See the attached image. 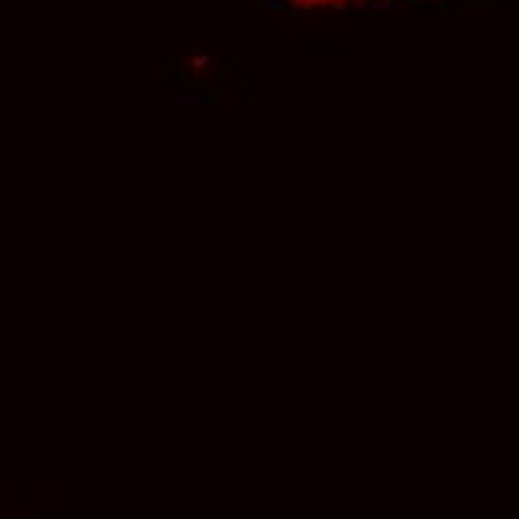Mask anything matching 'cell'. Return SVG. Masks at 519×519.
I'll return each mask as SVG.
<instances>
[{"mask_svg": "<svg viewBox=\"0 0 519 519\" xmlns=\"http://www.w3.org/2000/svg\"><path fill=\"white\" fill-rule=\"evenodd\" d=\"M305 3H311V0H305ZM319 3H322V0H319Z\"/></svg>", "mask_w": 519, "mask_h": 519, "instance_id": "6da1fadb", "label": "cell"}]
</instances>
